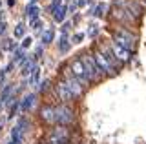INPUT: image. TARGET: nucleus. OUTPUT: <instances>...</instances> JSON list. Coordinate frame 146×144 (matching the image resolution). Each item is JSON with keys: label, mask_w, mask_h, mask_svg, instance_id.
I'll list each match as a JSON object with an SVG mask.
<instances>
[{"label": "nucleus", "mask_w": 146, "mask_h": 144, "mask_svg": "<svg viewBox=\"0 0 146 144\" xmlns=\"http://www.w3.org/2000/svg\"><path fill=\"white\" fill-rule=\"evenodd\" d=\"M113 42H117L119 46L126 48L128 51H133L137 46V35L131 33V28H117L113 31Z\"/></svg>", "instance_id": "1"}, {"label": "nucleus", "mask_w": 146, "mask_h": 144, "mask_svg": "<svg viewBox=\"0 0 146 144\" xmlns=\"http://www.w3.org/2000/svg\"><path fill=\"white\" fill-rule=\"evenodd\" d=\"M62 82L68 86V89L73 93V97H75V98L82 97V93H84V86L77 80V77L73 75V71L70 69V66H64L62 67Z\"/></svg>", "instance_id": "2"}, {"label": "nucleus", "mask_w": 146, "mask_h": 144, "mask_svg": "<svg viewBox=\"0 0 146 144\" xmlns=\"http://www.w3.org/2000/svg\"><path fill=\"white\" fill-rule=\"evenodd\" d=\"M75 120V111L70 104H58L55 106V124L57 126H70Z\"/></svg>", "instance_id": "3"}, {"label": "nucleus", "mask_w": 146, "mask_h": 144, "mask_svg": "<svg viewBox=\"0 0 146 144\" xmlns=\"http://www.w3.org/2000/svg\"><path fill=\"white\" fill-rule=\"evenodd\" d=\"M80 60H82V66H84L86 73H88V77H90V82H97V80H100V79L104 77V75L100 73V69L97 67V64H95V60H93V57H91V55L82 53Z\"/></svg>", "instance_id": "4"}, {"label": "nucleus", "mask_w": 146, "mask_h": 144, "mask_svg": "<svg viewBox=\"0 0 146 144\" xmlns=\"http://www.w3.org/2000/svg\"><path fill=\"white\" fill-rule=\"evenodd\" d=\"M91 57H93L95 64H97V67L100 69V73L104 75V77H115L117 71L111 67V64L106 60V57L102 55V51L100 49H93V53H91Z\"/></svg>", "instance_id": "5"}, {"label": "nucleus", "mask_w": 146, "mask_h": 144, "mask_svg": "<svg viewBox=\"0 0 146 144\" xmlns=\"http://www.w3.org/2000/svg\"><path fill=\"white\" fill-rule=\"evenodd\" d=\"M70 69L73 71V75L77 77V80L82 84V86H88L90 84V77H88V73H86V69H84V66H82V60H80V57H75V58H71L70 60Z\"/></svg>", "instance_id": "6"}, {"label": "nucleus", "mask_w": 146, "mask_h": 144, "mask_svg": "<svg viewBox=\"0 0 146 144\" xmlns=\"http://www.w3.org/2000/svg\"><path fill=\"white\" fill-rule=\"evenodd\" d=\"M55 93H57V97H58V100L62 102V104H70V102L75 100V97H73V93L68 89V86L62 82H57L55 84Z\"/></svg>", "instance_id": "7"}, {"label": "nucleus", "mask_w": 146, "mask_h": 144, "mask_svg": "<svg viewBox=\"0 0 146 144\" xmlns=\"http://www.w3.org/2000/svg\"><path fill=\"white\" fill-rule=\"evenodd\" d=\"M110 48H111L113 55L117 57V60L121 62V64H126V62H130V60H131V51H128L126 48L119 46L117 42H113V40H110Z\"/></svg>", "instance_id": "8"}, {"label": "nucleus", "mask_w": 146, "mask_h": 144, "mask_svg": "<svg viewBox=\"0 0 146 144\" xmlns=\"http://www.w3.org/2000/svg\"><path fill=\"white\" fill-rule=\"evenodd\" d=\"M49 137L55 139V141H58V142H62V144H66L68 139H70V129H68L66 126H57V128L51 129Z\"/></svg>", "instance_id": "9"}, {"label": "nucleus", "mask_w": 146, "mask_h": 144, "mask_svg": "<svg viewBox=\"0 0 146 144\" xmlns=\"http://www.w3.org/2000/svg\"><path fill=\"white\" fill-rule=\"evenodd\" d=\"M99 49L102 51V55L106 57V60L110 62V64H111V67H113V69H115V71H119V67H121L122 64H121V62L117 60V57L113 55L111 48H110V46H102V44H100V46H99Z\"/></svg>", "instance_id": "10"}, {"label": "nucleus", "mask_w": 146, "mask_h": 144, "mask_svg": "<svg viewBox=\"0 0 146 144\" xmlns=\"http://www.w3.org/2000/svg\"><path fill=\"white\" fill-rule=\"evenodd\" d=\"M40 119L48 124H55V106H42L40 108Z\"/></svg>", "instance_id": "11"}, {"label": "nucleus", "mask_w": 146, "mask_h": 144, "mask_svg": "<svg viewBox=\"0 0 146 144\" xmlns=\"http://www.w3.org/2000/svg\"><path fill=\"white\" fill-rule=\"evenodd\" d=\"M35 62H33V58H26L24 60V64H22V71L20 73L24 75V77H27V75H33V71H35Z\"/></svg>", "instance_id": "12"}, {"label": "nucleus", "mask_w": 146, "mask_h": 144, "mask_svg": "<svg viewBox=\"0 0 146 144\" xmlns=\"http://www.w3.org/2000/svg\"><path fill=\"white\" fill-rule=\"evenodd\" d=\"M33 104H35V95H33V93H31V95H26L24 100H22V104H20L22 113H27V111L33 108Z\"/></svg>", "instance_id": "13"}, {"label": "nucleus", "mask_w": 146, "mask_h": 144, "mask_svg": "<svg viewBox=\"0 0 146 144\" xmlns=\"http://www.w3.org/2000/svg\"><path fill=\"white\" fill-rule=\"evenodd\" d=\"M66 13H68V6H58L57 9L51 13V15H53L55 22H64V18H66Z\"/></svg>", "instance_id": "14"}, {"label": "nucleus", "mask_w": 146, "mask_h": 144, "mask_svg": "<svg viewBox=\"0 0 146 144\" xmlns=\"http://www.w3.org/2000/svg\"><path fill=\"white\" fill-rule=\"evenodd\" d=\"M13 93H15V86H13V84H7V86L2 89V93H0V102H2V104H4V102H7L9 97H11Z\"/></svg>", "instance_id": "15"}, {"label": "nucleus", "mask_w": 146, "mask_h": 144, "mask_svg": "<svg viewBox=\"0 0 146 144\" xmlns=\"http://www.w3.org/2000/svg\"><path fill=\"white\" fill-rule=\"evenodd\" d=\"M55 38V31L53 29H46L42 33V37H40V42H42V46H49V44L53 42Z\"/></svg>", "instance_id": "16"}, {"label": "nucleus", "mask_w": 146, "mask_h": 144, "mask_svg": "<svg viewBox=\"0 0 146 144\" xmlns=\"http://www.w3.org/2000/svg\"><path fill=\"white\" fill-rule=\"evenodd\" d=\"M38 6H36V4H27V7H26V17L29 20H33V18H36V17H38Z\"/></svg>", "instance_id": "17"}, {"label": "nucleus", "mask_w": 146, "mask_h": 144, "mask_svg": "<svg viewBox=\"0 0 146 144\" xmlns=\"http://www.w3.org/2000/svg\"><path fill=\"white\" fill-rule=\"evenodd\" d=\"M70 38H68V35H64L62 33V37H60V40H58V51L60 53H66L68 49H70Z\"/></svg>", "instance_id": "18"}, {"label": "nucleus", "mask_w": 146, "mask_h": 144, "mask_svg": "<svg viewBox=\"0 0 146 144\" xmlns=\"http://www.w3.org/2000/svg\"><path fill=\"white\" fill-rule=\"evenodd\" d=\"M26 55H24V49H17V51H13V62H17V64H24V60H26Z\"/></svg>", "instance_id": "19"}, {"label": "nucleus", "mask_w": 146, "mask_h": 144, "mask_svg": "<svg viewBox=\"0 0 146 144\" xmlns=\"http://www.w3.org/2000/svg\"><path fill=\"white\" fill-rule=\"evenodd\" d=\"M104 13H106V4H97L93 9V17H97V18H102Z\"/></svg>", "instance_id": "20"}, {"label": "nucleus", "mask_w": 146, "mask_h": 144, "mask_svg": "<svg viewBox=\"0 0 146 144\" xmlns=\"http://www.w3.org/2000/svg\"><path fill=\"white\" fill-rule=\"evenodd\" d=\"M11 139H13V142H15V144H20L22 131H20V128H18V126H15V128H13V131H11Z\"/></svg>", "instance_id": "21"}, {"label": "nucleus", "mask_w": 146, "mask_h": 144, "mask_svg": "<svg viewBox=\"0 0 146 144\" xmlns=\"http://www.w3.org/2000/svg\"><path fill=\"white\" fill-rule=\"evenodd\" d=\"M26 33V26L24 24H17L15 26V38H22Z\"/></svg>", "instance_id": "22"}, {"label": "nucleus", "mask_w": 146, "mask_h": 144, "mask_svg": "<svg viewBox=\"0 0 146 144\" xmlns=\"http://www.w3.org/2000/svg\"><path fill=\"white\" fill-rule=\"evenodd\" d=\"M2 49L4 51H15V40H4L2 42Z\"/></svg>", "instance_id": "23"}, {"label": "nucleus", "mask_w": 146, "mask_h": 144, "mask_svg": "<svg viewBox=\"0 0 146 144\" xmlns=\"http://www.w3.org/2000/svg\"><path fill=\"white\" fill-rule=\"evenodd\" d=\"M29 122H27V119H20V122H18V128H20V131H26Z\"/></svg>", "instance_id": "24"}, {"label": "nucleus", "mask_w": 146, "mask_h": 144, "mask_svg": "<svg viewBox=\"0 0 146 144\" xmlns=\"http://www.w3.org/2000/svg\"><path fill=\"white\" fill-rule=\"evenodd\" d=\"M17 110H18V102L15 100V102H13V104H11V108H9V119H11V117L17 113Z\"/></svg>", "instance_id": "25"}, {"label": "nucleus", "mask_w": 146, "mask_h": 144, "mask_svg": "<svg viewBox=\"0 0 146 144\" xmlns=\"http://www.w3.org/2000/svg\"><path fill=\"white\" fill-rule=\"evenodd\" d=\"M31 44H33V38L31 37H26L24 40H22V49H26V48H29Z\"/></svg>", "instance_id": "26"}, {"label": "nucleus", "mask_w": 146, "mask_h": 144, "mask_svg": "<svg viewBox=\"0 0 146 144\" xmlns=\"http://www.w3.org/2000/svg\"><path fill=\"white\" fill-rule=\"evenodd\" d=\"M38 73H40V67L36 66L35 71H33V75H31V82H36V80H38Z\"/></svg>", "instance_id": "27"}, {"label": "nucleus", "mask_w": 146, "mask_h": 144, "mask_svg": "<svg viewBox=\"0 0 146 144\" xmlns=\"http://www.w3.org/2000/svg\"><path fill=\"white\" fill-rule=\"evenodd\" d=\"M48 88H49V80H42V82H40V86H38V89H40L42 93H44Z\"/></svg>", "instance_id": "28"}, {"label": "nucleus", "mask_w": 146, "mask_h": 144, "mask_svg": "<svg viewBox=\"0 0 146 144\" xmlns=\"http://www.w3.org/2000/svg\"><path fill=\"white\" fill-rule=\"evenodd\" d=\"M29 24H31V28H33V29H38V28H40V20H38V18L29 20Z\"/></svg>", "instance_id": "29"}, {"label": "nucleus", "mask_w": 146, "mask_h": 144, "mask_svg": "<svg viewBox=\"0 0 146 144\" xmlns=\"http://www.w3.org/2000/svg\"><path fill=\"white\" fill-rule=\"evenodd\" d=\"M97 31H99V28H97V26H91V29L88 31V37H95V35H97Z\"/></svg>", "instance_id": "30"}, {"label": "nucleus", "mask_w": 146, "mask_h": 144, "mask_svg": "<svg viewBox=\"0 0 146 144\" xmlns=\"http://www.w3.org/2000/svg\"><path fill=\"white\" fill-rule=\"evenodd\" d=\"M82 38H84V33H77L75 37H73V42L79 44V42H82Z\"/></svg>", "instance_id": "31"}, {"label": "nucleus", "mask_w": 146, "mask_h": 144, "mask_svg": "<svg viewBox=\"0 0 146 144\" xmlns=\"http://www.w3.org/2000/svg\"><path fill=\"white\" fill-rule=\"evenodd\" d=\"M77 7H79V4H77V2H71L70 6H68V13H73V11L77 9Z\"/></svg>", "instance_id": "32"}, {"label": "nucleus", "mask_w": 146, "mask_h": 144, "mask_svg": "<svg viewBox=\"0 0 146 144\" xmlns=\"http://www.w3.org/2000/svg\"><path fill=\"white\" fill-rule=\"evenodd\" d=\"M6 33V22H0V35Z\"/></svg>", "instance_id": "33"}, {"label": "nucleus", "mask_w": 146, "mask_h": 144, "mask_svg": "<svg viewBox=\"0 0 146 144\" xmlns=\"http://www.w3.org/2000/svg\"><path fill=\"white\" fill-rule=\"evenodd\" d=\"M86 2H90V0H79L77 4H79V6H86Z\"/></svg>", "instance_id": "34"}, {"label": "nucleus", "mask_w": 146, "mask_h": 144, "mask_svg": "<svg viewBox=\"0 0 146 144\" xmlns=\"http://www.w3.org/2000/svg\"><path fill=\"white\" fill-rule=\"evenodd\" d=\"M2 124H4V122H2V120H0V131H2Z\"/></svg>", "instance_id": "35"}, {"label": "nucleus", "mask_w": 146, "mask_h": 144, "mask_svg": "<svg viewBox=\"0 0 146 144\" xmlns=\"http://www.w3.org/2000/svg\"><path fill=\"white\" fill-rule=\"evenodd\" d=\"M31 4H35V0H31Z\"/></svg>", "instance_id": "36"}, {"label": "nucleus", "mask_w": 146, "mask_h": 144, "mask_svg": "<svg viewBox=\"0 0 146 144\" xmlns=\"http://www.w3.org/2000/svg\"><path fill=\"white\" fill-rule=\"evenodd\" d=\"M0 6H2V2H0Z\"/></svg>", "instance_id": "37"}]
</instances>
